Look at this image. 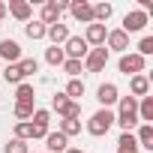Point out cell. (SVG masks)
I'll return each instance as SVG.
<instances>
[{
	"mask_svg": "<svg viewBox=\"0 0 153 153\" xmlns=\"http://www.w3.org/2000/svg\"><path fill=\"white\" fill-rule=\"evenodd\" d=\"M114 123H117L123 132H132V129L138 126V99H135V96H120V99H117Z\"/></svg>",
	"mask_w": 153,
	"mask_h": 153,
	"instance_id": "6da1fadb",
	"label": "cell"
},
{
	"mask_svg": "<svg viewBox=\"0 0 153 153\" xmlns=\"http://www.w3.org/2000/svg\"><path fill=\"white\" fill-rule=\"evenodd\" d=\"M111 126H114V111H111V108H99V111L87 120V132H90L93 138H102Z\"/></svg>",
	"mask_w": 153,
	"mask_h": 153,
	"instance_id": "7a4b0ae2",
	"label": "cell"
},
{
	"mask_svg": "<svg viewBox=\"0 0 153 153\" xmlns=\"http://www.w3.org/2000/svg\"><path fill=\"white\" fill-rule=\"evenodd\" d=\"M87 51H90V45L84 42V36H69V39L63 42V54H66V60H84Z\"/></svg>",
	"mask_w": 153,
	"mask_h": 153,
	"instance_id": "3957f363",
	"label": "cell"
},
{
	"mask_svg": "<svg viewBox=\"0 0 153 153\" xmlns=\"http://www.w3.org/2000/svg\"><path fill=\"white\" fill-rule=\"evenodd\" d=\"M105 63H108V48H105V45H102V48H90L87 57L81 60V66H84L87 72H102Z\"/></svg>",
	"mask_w": 153,
	"mask_h": 153,
	"instance_id": "277c9868",
	"label": "cell"
},
{
	"mask_svg": "<svg viewBox=\"0 0 153 153\" xmlns=\"http://www.w3.org/2000/svg\"><path fill=\"white\" fill-rule=\"evenodd\" d=\"M144 57H138L135 51L132 54H120V63H117V69L123 72V75H129V78H132V75H141L144 72Z\"/></svg>",
	"mask_w": 153,
	"mask_h": 153,
	"instance_id": "5b68a950",
	"label": "cell"
},
{
	"mask_svg": "<svg viewBox=\"0 0 153 153\" xmlns=\"http://www.w3.org/2000/svg\"><path fill=\"white\" fill-rule=\"evenodd\" d=\"M144 27H147V12L132 9V12H126V15H123V27H120V30H123L126 36H129V33H141Z\"/></svg>",
	"mask_w": 153,
	"mask_h": 153,
	"instance_id": "8992f818",
	"label": "cell"
},
{
	"mask_svg": "<svg viewBox=\"0 0 153 153\" xmlns=\"http://www.w3.org/2000/svg\"><path fill=\"white\" fill-rule=\"evenodd\" d=\"M96 99H99V105H102V108H111V105H117V99H120V90H117V84H114V81H105V84H99V90H96Z\"/></svg>",
	"mask_w": 153,
	"mask_h": 153,
	"instance_id": "52a82bcc",
	"label": "cell"
},
{
	"mask_svg": "<svg viewBox=\"0 0 153 153\" xmlns=\"http://www.w3.org/2000/svg\"><path fill=\"white\" fill-rule=\"evenodd\" d=\"M69 12L75 21H81V24H93V6L87 3V0H72L69 3Z\"/></svg>",
	"mask_w": 153,
	"mask_h": 153,
	"instance_id": "ba28073f",
	"label": "cell"
},
{
	"mask_svg": "<svg viewBox=\"0 0 153 153\" xmlns=\"http://www.w3.org/2000/svg\"><path fill=\"white\" fill-rule=\"evenodd\" d=\"M105 36H108V30H105V24H87V30H84V42L90 45V48H102L105 45Z\"/></svg>",
	"mask_w": 153,
	"mask_h": 153,
	"instance_id": "9c48e42d",
	"label": "cell"
},
{
	"mask_svg": "<svg viewBox=\"0 0 153 153\" xmlns=\"http://www.w3.org/2000/svg\"><path fill=\"white\" fill-rule=\"evenodd\" d=\"M129 93L135 96V99H144V96H150V75H132L129 78Z\"/></svg>",
	"mask_w": 153,
	"mask_h": 153,
	"instance_id": "30bf717a",
	"label": "cell"
},
{
	"mask_svg": "<svg viewBox=\"0 0 153 153\" xmlns=\"http://www.w3.org/2000/svg\"><path fill=\"white\" fill-rule=\"evenodd\" d=\"M105 42H108V51H120V54H129V36H126L123 30H108Z\"/></svg>",
	"mask_w": 153,
	"mask_h": 153,
	"instance_id": "8fae6325",
	"label": "cell"
},
{
	"mask_svg": "<svg viewBox=\"0 0 153 153\" xmlns=\"http://www.w3.org/2000/svg\"><path fill=\"white\" fill-rule=\"evenodd\" d=\"M6 12L12 15V18H18V21H30V15H33V6L27 3V0H9V6H6Z\"/></svg>",
	"mask_w": 153,
	"mask_h": 153,
	"instance_id": "7c38bea8",
	"label": "cell"
},
{
	"mask_svg": "<svg viewBox=\"0 0 153 153\" xmlns=\"http://www.w3.org/2000/svg\"><path fill=\"white\" fill-rule=\"evenodd\" d=\"M0 57L6 60V66L9 63H18L21 60V45L15 39H0Z\"/></svg>",
	"mask_w": 153,
	"mask_h": 153,
	"instance_id": "4fadbf2b",
	"label": "cell"
},
{
	"mask_svg": "<svg viewBox=\"0 0 153 153\" xmlns=\"http://www.w3.org/2000/svg\"><path fill=\"white\" fill-rule=\"evenodd\" d=\"M69 147V138L63 132H48L45 135V153H63Z\"/></svg>",
	"mask_w": 153,
	"mask_h": 153,
	"instance_id": "5bb4252c",
	"label": "cell"
},
{
	"mask_svg": "<svg viewBox=\"0 0 153 153\" xmlns=\"http://www.w3.org/2000/svg\"><path fill=\"white\" fill-rule=\"evenodd\" d=\"M33 102H36V90H33V84L21 81V84L15 87V105H33Z\"/></svg>",
	"mask_w": 153,
	"mask_h": 153,
	"instance_id": "9a60e30c",
	"label": "cell"
},
{
	"mask_svg": "<svg viewBox=\"0 0 153 153\" xmlns=\"http://www.w3.org/2000/svg\"><path fill=\"white\" fill-rule=\"evenodd\" d=\"M45 36L51 39V45H63L72 33H69V27H66V24H60V21H57V24H51V27L45 30Z\"/></svg>",
	"mask_w": 153,
	"mask_h": 153,
	"instance_id": "2e32d148",
	"label": "cell"
},
{
	"mask_svg": "<svg viewBox=\"0 0 153 153\" xmlns=\"http://www.w3.org/2000/svg\"><path fill=\"white\" fill-rule=\"evenodd\" d=\"M138 123H150L153 126V96L138 99Z\"/></svg>",
	"mask_w": 153,
	"mask_h": 153,
	"instance_id": "e0dca14e",
	"label": "cell"
},
{
	"mask_svg": "<svg viewBox=\"0 0 153 153\" xmlns=\"http://www.w3.org/2000/svg\"><path fill=\"white\" fill-rule=\"evenodd\" d=\"M141 147H138V141H135V135L132 132H120V138H117V153H138Z\"/></svg>",
	"mask_w": 153,
	"mask_h": 153,
	"instance_id": "ac0fdd59",
	"label": "cell"
},
{
	"mask_svg": "<svg viewBox=\"0 0 153 153\" xmlns=\"http://www.w3.org/2000/svg\"><path fill=\"white\" fill-rule=\"evenodd\" d=\"M135 141H138V147H144V150H153V126H150V123H141V126H138V135H135Z\"/></svg>",
	"mask_w": 153,
	"mask_h": 153,
	"instance_id": "d6986e66",
	"label": "cell"
},
{
	"mask_svg": "<svg viewBox=\"0 0 153 153\" xmlns=\"http://www.w3.org/2000/svg\"><path fill=\"white\" fill-rule=\"evenodd\" d=\"M66 99H72V102H78L81 96H84V81L81 78H69V84H66Z\"/></svg>",
	"mask_w": 153,
	"mask_h": 153,
	"instance_id": "ffe728a7",
	"label": "cell"
},
{
	"mask_svg": "<svg viewBox=\"0 0 153 153\" xmlns=\"http://www.w3.org/2000/svg\"><path fill=\"white\" fill-rule=\"evenodd\" d=\"M45 27H51V24H57L60 21V12H57V6H54V0H48V3L42 6V18H39Z\"/></svg>",
	"mask_w": 153,
	"mask_h": 153,
	"instance_id": "44dd1931",
	"label": "cell"
},
{
	"mask_svg": "<svg viewBox=\"0 0 153 153\" xmlns=\"http://www.w3.org/2000/svg\"><path fill=\"white\" fill-rule=\"evenodd\" d=\"M48 120H51V111H48V108H33L30 126H36V129H48Z\"/></svg>",
	"mask_w": 153,
	"mask_h": 153,
	"instance_id": "7402d4cb",
	"label": "cell"
},
{
	"mask_svg": "<svg viewBox=\"0 0 153 153\" xmlns=\"http://www.w3.org/2000/svg\"><path fill=\"white\" fill-rule=\"evenodd\" d=\"M57 114H60L63 120H78V117H81V102H72V99H69Z\"/></svg>",
	"mask_w": 153,
	"mask_h": 153,
	"instance_id": "603a6c76",
	"label": "cell"
},
{
	"mask_svg": "<svg viewBox=\"0 0 153 153\" xmlns=\"http://www.w3.org/2000/svg\"><path fill=\"white\" fill-rule=\"evenodd\" d=\"M111 12H114L111 3H96V6H93V21H96V24H105V21L111 18Z\"/></svg>",
	"mask_w": 153,
	"mask_h": 153,
	"instance_id": "cb8c5ba5",
	"label": "cell"
},
{
	"mask_svg": "<svg viewBox=\"0 0 153 153\" xmlns=\"http://www.w3.org/2000/svg\"><path fill=\"white\" fill-rule=\"evenodd\" d=\"M45 60H48L51 66H63V60H66L63 45H51V48H45Z\"/></svg>",
	"mask_w": 153,
	"mask_h": 153,
	"instance_id": "d4e9b609",
	"label": "cell"
},
{
	"mask_svg": "<svg viewBox=\"0 0 153 153\" xmlns=\"http://www.w3.org/2000/svg\"><path fill=\"white\" fill-rule=\"evenodd\" d=\"M45 30H48V27H45L42 21H27V24H24V33H27L30 39H45Z\"/></svg>",
	"mask_w": 153,
	"mask_h": 153,
	"instance_id": "484cf974",
	"label": "cell"
},
{
	"mask_svg": "<svg viewBox=\"0 0 153 153\" xmlns=\"http://www.w3.org/2000/svg\"><path fill=\"white\" fill-rule=\"evenodd\" d=\"M36 69H39V63H36L33 57H21V60H18V72H21V78H30Z\"/></svg>",
	"mask_w": 153,
	"mask_h": 153,
	"instance_id": "4316f807",
	"label": "cell"
},
{
	"mask_svg": "<svg viewBox=\"0 0 153 153\" xmlns=\"http://www.w3.org/2000/svg\"><path fill=\"white\" fill-rule=\"evenodd\" d=\"M15 138H18V141H33V126H30V120L15 123Z\"/></svg>",
	"mask_w": 153,
	"mask_h": 153,
	"instance_id": "83f0119b",
	"label": "cell"
},
{
	"mask_svg": "<svg viewBox=\"0 0 153 153\" xmlns=\"http://www.w3.org/2000/svg\"><path fill=\"white\" fill-rule=\"evenodd\" d=\"M3 81H6V84H21V81H24L21 72H18V63H9V66L3 69Z\"/></svg>",
	"mask_w": 153,
	"mask_h": 153,
	"instance_id": "f1b7e54d",
	"label": "cell"
},
{
	"mask_svg": "<svg viewBox=\"0 0 153 153\" xmlns=\"http://www.w3.org/2000/svg\"><path fill=\"white\" fill-rule=\"evenodd\" d=\"M57 132H63L66 138L78 135V132H81V120H60V129H57Z\"/></svg>",
	"mask_w": 153,
	"mask_h": 153,
	"instance_id": "f546056e",
	"label": "cell"
},
{
	"mask_svg": "<svg viewBox=\"0 0 153 153\" xmlns=\"http://www.w3.org/2000/svg\"><path fill=\"white\" fill-rule=\"evenodd\" d=\"M3 153H30V147H27V141H18V138H9V141L3 144Z\"/></svg>",
	"mask_w": 153,
	"mask_h": 153,
	"instance_id": "4dcf8cb0",
	"label": "cell"
},
{
	"mask_svg": "<svg viewBox=\"0 0 153 153\" xmlns=\"http://www.w3.org/2000/svg\"><path fill=\"white\" fill-rule=\"evenodd\" d=\"M135 54H138V57H144V60H147V57H150V54H153V36H144V39H141V42H138V51H135Z\"/></svg>",
	"mask_w": 153,
	"mask_h": 153,
	"instance_id": "1f68e13d",
	"label": "cell"
},
{
	"mask_svg": "<svg viewBox=\"0 0 153 153\" xmlns=\"http://www.w3.org/2000/svg\"><path fill=\"white\" fill-rule=\"evenodd\" d=\"M63 69H66V75H69V78H78V75H81V60H63Z\"/></svg>",
	"mask_w": 153,
	"mask_h": 153,
	"instance_id": "d6a6232c",
	"label": "cell"
},
{
	"mask_svg": "<svg viewBox=\"0 0 153 153\" xmlns=\"http://www.w3.org/2000/svg\"><path fill=\"white\" fill-rule=\"evenodd\" d=\"M15 117H18V123L21 120H30L33 117V105H15Z\"/></svg>",
	"mask_w": 153,
	"mask_h": 153,
	"instance_id": "836d02e7",
	"label": "cell"
},
{
	"mask_svg": "<svg viewBox=\"0 0 153 153\" xmlns=\"http://www.w3.org/2000/svg\"><path fill=\"white\" fill-rule=\"evenodd\" d=\"M66 102H69V99H66V93L60 90V93H54V99H51V108H54V111H60Z\"/></svg>",
	"mask_w": 153,
	"mask_h": 153,
	"instance_id": "e575fe53",
	"label": "cell"
},
{
	"mask_svg": "<svg viewBox=\"0 0 153 153\" xmlns=\"http://www.w3.org/2000/svg\"><path fill=\"white\" fill-rule=\"evenodd\" d=\"M6 15V3H3V0H0V18H3Z\"/></svg>",
	"mask_w": 153,
	"mask_h": 153,
	"instance_id": "d590c367",
	"label": "cell"
},
{
	"mask_svg": "<svg viewBox=\"0 0 153 153\" xmlns=\"http://www.w3.org/2000/svg\"><path fill=\"white\" fill-rule=\"evenodd\" d=\"M63 153H81V150H78V147H66Z\"/></svg>",
	"mask_w": 153,
	"mask_h": 153,
	"instance_id": "8d00e7d4",
	"label": "cell"
}]
</instances>
